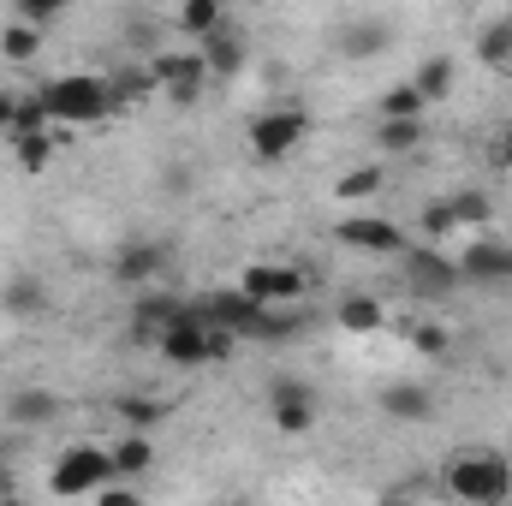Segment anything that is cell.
I'll return each instance as SVG.
<instances>
[{
  "mask_svg": "<svg viewBox=\"0 0 512 506\" xmlns=\"http://www.w3.org/2000/svg\"><path fill=\"white\" fill-rule=\"evenodd\" d=\"M36 102H42V114H48L54 126H90V120H102V114L114 108V90H108V78L66 72V78L42 84V90H36Z\"/></svg>",
  "mask_w": 512,
  "mask_h": 506,
  "instance_id": "1",
  "label": "cell"
},
{
  "mask_svg": "<svg viewBox=\"0 0 512 506\" xmlns=\"http://www.w3.org/2000/svg\"><path fill=\"white\" fill-rule=\"evenodd\" d=\"M155 346H161V358H167V364L197 370V364H221V358H233V346H239V340H233V334H221V328H209V322L197 316V304H191V310H185V316L155 340Z\"/></svg>",
  "mask_w": 512,
  "mask_h": 506,
  "instance_id": "2",
  "label": "cell"
},
{
  "mask_svg": "<svg viewBox=\"0 0 512 506\" xmlns=\"http://www.w3.org/2000/svg\"><path fill=\"white\" fill-rule=\"evenodd\" d=\"M447 489L465 506H501L512 489V465L501 453H459L447 459Z\"/></svg>",
  "mask_w": 512,
  "mask_h": 506,
  "instance_id": "3",
  "label": "cell"
},
{
  "mask_svg": "<svg viewBox=\"0 0 512 506\" xmlns=\"http://www.w3.org/2000/svg\"><path fill=\"white\" fill-rule=\"evenodd\" d=\"M54 495H96V489H108L114 483V453L108 447H66L60 459H54Z\"/></svg>",
  "mask_w": 512,
  "mask_h": 506,
  "instance_id": "4",
  "label": "cell"
},
{
  "mask_svg": "<svg viewBox=\"0 0 512 506\" xmlns=\"http://www.w3.org/2000/svg\"><path fill=\"white\" fill-rule=\"evenodd\" d=\"M149 78H155V90H161L167 102L191 108V102L203 96V84H209V66H203L197 48H173V54H161V60L149 66Z\"/></svg>",
  "mask_w": 512,
  "mask_h": 506,
  "instance_id": "5",
  "label": "cell"
},
{
  "mask_svg": "<svg viewBox=\"0 0 512 506\" xmlns=\"http://www.w3.org/2000/svg\"><path fill=\"white\" fill-rule=\"evenodd\" d=\"M304 268H286V262H251L245 274H239V292L262 304V310H274V304H298L304 298Z\"/></svg>",
  "mask_w": 512,
  "mask_h": 506,
  "instance_id": "6",
  "label": "cell"
},
{
  "mask_svg": "<svg viewBox=\"0 0 512 506\" xmlns=\"http://www.w3.org/2000/svg\"><path fill=\"white\" fill-rule=\"evenodd\" d=\"M304 137H310V114H304V108H268V114L251 120V149L262 155V161L292 155Z\"/></svg>",
  "mask_w": 512,
  "mask_h": 506,
  "instance_id": "7",
  "label": "cell"
},
{
  "mask_svg": "<svg viewBox=\"0 0 512 506\" xmlns=\"http://www.w3.org/2000/svg\"><path fill=\"white\" fill-rule=\"evenodd\" d=\"M405 280H411V292H423V298H447L465 274H459V262L447 251H405Z\"/></svg>",
  "mask_w": 512,
  "mask_h": 506,
  "instance_id": "8",
  "label": "cell"
},
{
  "mask_svg": "<svg viewBox=\"0 0 512 506\" xmlns=\"http://www.w3.org/2000/svg\"><path fill=\"white\" fill-rule=\"evenodd\" d=\"M334 239H340L346 251H370V256H399V251H405L399 227L382 221V215H352V221H340V227H334Z\"/></svg>",
  "mask_w": 512,
  "mask_h": 506,
  "instance_id": "9",
  "label": "cell"
},
{
  "mask_svg": "<svg viewBox=\"0 0 512 506\" xmlns=\"http://www.w3.org/2000/svg\"><path fill=\"white\" fill-rule=\"evenodd\" d=\"M268 399H274V429H280V435H304V429H316V393H310L304 381L280 376Z\"/></svg>",
  "mask_w": 512,
  "mask_h": 506,
  "instance_id": "10",
  "label": "cell"
},
{
  "mask_svg": "<svg viewBox=\"0 0 512 506\" xmlns=\"http://www.w3.org/2000/svg\"><path fill=\"white\" fill-rule=\"evenodd\" d=\"M459 274L477 286H512V245L507 239H471V251L459 256Z\"/></svg>",
  "mask_w": 512,
  "mask_h": 506,
  "instance_id": "11",
  "label": "cell"
},
{
  "mask_svg": "<svg viewBox=\"0 0 512 506\" xmlns=\"http://www.w3.org/2000/svg\"><path fill=\"white\" fill-rule=\"evenodd\" d=\"M161 268H167V245L161 239H131L126 251L114 256V280L120 286H149V280H161Z\"/></svg>",
  "mask_w": 512,
  "mask_h": 506,
  "instance_id": "12",
  "label": "cell"
},
{
  "mask_svg": "<svg viewBox=\"0 0 512 506\" xmlns=\"http://www.w3.org/2000/svg\"><path fill=\"white\" fill-rule=\"evenodd\" d=\"M185 310H191V304H179L173 292H143V304H137V316H131V334H137V340H161Z\"/></svg>",
  "mask_w": 512,
  "mask_h": 506,
  "instance_id": "13",
  "label": "cell"
},
{
  "mask_svg": "<svg viewBox=\"0 0 512 506\" xmlns=\"http://www.w3.org/2000/svg\"><path fill=\"white\" fill-rule=\"evenodd\" d=\"M382 411L387 417H405V423H423L435 411V393L417 387V381H393V387H382Z\"/></svg>",
  "mask_w": 512,
  "mask_h": 506,
  "instance_id": "14",
  "label": "cell"
},
{
  "mask_svg": "<svg viewBox=\"0 0 512 506\" xmlns=\"http://www.w3.org/2000/svg\"><path fill=\"white\" fill-rule=\"evenodd\" d=\"M197 54H203V66H209V78H233V72H245V36H233V30H215Z\"/></svg>",
  "mask_w": 512,
  "mask_h": 506,
  "instance_id": "15",
  "label": "cell"
},
{
  "mask_svg": "<svg viewBox=\"0 0 512 506\" xmlns=\"http://www.w3.org/2000/svg\"><path fill=\"white\" fill-rule=\"evenodd\" d=\"M6 411H12V423H18V429H42V423H54V417H60V399H54L48 387H18Z\"/></svg>",
  "mask_w": 512,
  "mask_h": 506,
  "instance_id": "16",
  "label": "cell"
},
{
  "mask_svg": "<svg viewBox=\"0 0 512 506\" xmlns=\"http://www.w3.org/2000/svg\"><path fill=\"white\" fill-rule=\"evenodd\" d=\"M42 304H48V292H42L36 274H12V280L0 286V310H6V316H36Z\"/></svg>",
  "mask_w": 512,
  "mask_h": 506,
  "instance_id": "17",
  "label": "cell"
},
{
  "mask_svg": "<svg viewBox=\"0 0 512 506\" xmlns=\"http://www.w3.org/2000/svg\"><path fill=\"white\" fill-rule=\"evenodd\" d=\"M387 36H393V30H387V18H358V24H346V36H340V42H346V54H352V60H370V54H382V48H387Z\"/></svg>",
  "mask_w": 512,
  "mask_h": 506,
  "instance_id": "18",
  "label": "cell"
},
{
  "mask_svg": "<svg viewBox=\"0 0 512 506\" xmlns=\"http://www.w3.org/2000/svg\"><path fill=\"white\" fill-rule=\"evenodd\" d=\"M411 90H417L423 102H441V96L453 90V60H447V54H429V60L417 66V78H411Z\"/></svg>",
  "mask_w": 512,
  "mask_h": 506,
  "instance_id": "19",
  "label": "cell"
},
{
  "mask_svg": "<svg viewBox=\"0 0 512 506\" xmlns=\"http://www.w3.org/2000/svg\"><path fill=\"white\" fill-rule=\"evenodd\" d=\"M340 328H346V334H376V328H382V304L364 298V292H352V298L340 304Z\"/></svg>",
  "mask_w": 512,
  "mask_h": 506,
  "instance_id": "20",
  "label": "cell"
},
{
  "mask_svg": "<svg viewBox=\"0 0 512 506\" xmlns=\"http://www.w3.org/2000/svg\"><path fill=\"white\" fill-rule=\"evenodd\" d=\"M155 465V447L143 441V435H126V441H114V477H143Z\"/></svg>",
  "mask_w": 512,
  "mask_h": 506,
  "instance_id": "21",
  "label": "cell"
},
{
  "mask_svg": "<svg viewBox=\"0 0 512 506\" xmlns=\"http://www.w3.org/2000/svg\"><path fill=\"white\" fill-rule=\"evenodd\" d=\"M114 411H120V423H126V429H155V423L167 417V405H161V399H137V393H120V399H114Z\"/></svg>",
  "mask_w": 512,
  "mask_h": 506,
  "instance_id": "22",
  "label": "cell"
},
{
  "mask_svg": "<svg viewBox=\"0 0 512 506\" xmlns=\"http://www.w3.org/2000/svg\"><path fill=\"white\" fill-rule=\"evenodd\" d=\"M54 131H30V137H12V149H18V167H30V173H42L48 161H54Z\"/></svg>",
  "mask_w": 512,
  "mask_h": 506,
  "instance_id": "23",
  "label": "cell"
},
{
  "mask_svg": "<svg viewBox=\"0 0 512 506\" xmlns=\"http://www.w3.org/2000/svg\"><path fill=\"white\" fill-rule=\"evenodd\" d=\"M447 203H453V221H459V227H489V221H495L489 191H459V197H447Z\"/></svg>",
  "mask_w": 512,
  "mask_h": 506,
  "instance_id": "24",
  "label": "cell"
},
{
  "mask_svg": "<svg viewBox=\"0 0 512 506\" xmlns=\"http://www.w3.org/2000/svg\"><path fill=\"white\" fill-rule=\"evenodd\" d=\"M477 54H483L489 66H507V60H512V18L483 24V36H477Z\"/></svg>",
  "mask_w": 512,
  "mask_h": 506,
  "instance_id": "25",
  "label": "cell"
},
{
  "mask_svg": "<svg viewBox=\"0 0 512 506\" xmlns=\"http://www.w3.org/2000/svg\"><path fill=\"white\" fill-rule=\"evenodd\" d=\"M179 24L209 42V36L221 30V0H191V6H179Z\"/></svg>",
  "mask_w": 512,
  "mask_h": 506,
  "instance_id": "26",
  "label": "cell"
},
{
  "mask_svg": "<svg viewBox=\"0 0 512 506\" xmlns=\"http://www.w3.org/2000/svg\"><path fill=\"white\" fill-rule=\"evenodd\" d=\"M417 227H423V239H453V233H459V221H453V203H447V197H435V203H423V215H417Z\"/></svg>",
  "mask_w": 512,
  "mask_h": 506,
  "instance_id": "27",
  "label": "cell"
},
{
  "mask_svg": "<svg viewBox=\"0 0 512 506\" xmlns=\"http://www.w3.org/2000/svg\"><path fill=\"white\" fill-rule=\"evenodd\" d=\"M382 185H387L382 167H352V173H340V197H346V203H358V197H376Z\"/></svg>",
  "mask_w": 512,
  "mask_h": 506,
  "instance_id": "28",
  "label": "cell"
},
{
  "mask_svg": "<svg viewBox=\"0 0 512 506\" xmlns=\"http://www.w3.org/2000/svg\"><path fill=\"white\" fill-rule=\"evenodd\" d=\"M423 108H429V102H423L411 84H393V90L382 96V120H417Z\"/></svg>",
  "mask_w": 512,
  "mask_h": 506,
  "instance_id": "29",
  "label": "cell"
},
{
  "mask_svg": "<svg viewBox=\"0 0 512 506\" xmlns=\"http://www.w3.org/2000/svg\"><path fill=\"white\" fill-rule=\"evenodd\" d=\"M376 143L393 149V155H399V149H417V143H423V126H417V120H382Z\"/></svg>",
  "mask_w": 512,
  "mask_h": 506,
  "instance_id": "30",
  "label": "cell"
},
{
  "mask_svg": "<svg viewBox=\"0 0 512 506\" xmlns=\"http://www.w3.org/2000/svg\"><path fill=\"white\" fill-rule=\"evenodd\" d=\"M0 54H6V60H30V54H36V30L12 18V24L0 30Z\"/></svg>",
  "mask_w": 512,
  "mask_h": 506,
  "instance_id": "31",
  "label": "cell"
},
{
  "mask_svg": "<svg viewBox=\"0 0 512 506\" xmlns=\"http://www.w3.org/2000/svg\"><path fill=\"white\" fill-rule=\"evenodd\" d=\"M54 18H60V0H18V24L42 30V24H54Z\"/></svg>",
  "mask_w": 512,
  "mask_h": 506,
  "instance_id": "32",
  "label": "cell"
},
{
  "mask_svg": "<svg viewBox=\"0 0 512 506\" xmlns=\"http://www.w3.org/2000/svg\"><path fill=\"white\" fill-rule=\"evenodd\" d=\"M411 346H417L423 358H447V334H441L435 322H423V328H411Z\"/></svg>",
  "mask_w": 512,
  "mask_h": 506,
  "instance_id": "33",
  "label": "cell"
},
{
  "mask_svg": "<svg viewBox=\"0 0 512 506\" xmlns=\"http://www.w3.org/2000/svg\"><path fill=\"white\" fill-rule=\"evenodd\" d=\"M489 161H495V167H512V126L489 137Z\"/></svg>",
  "mask_w": 512,
  "mask_h": 506,
  "instance_id": "34",
  "label": "cell"
},
{
  "mask_svg": "<svg viewBox=\"0 0 512 506\" xmlns=\"http://www.w3.org/2000/svg\"><path fill=\"white\" fill-rule=\"evenodd\" d=\"M96 506H143V501H137V489H114V483H108V489L96 495Z\"/></svg>",
  "mask_w": 512,
  "mask_h": 506,
  "instance_id": "35",
  "label": "cell"
},
{
  "mask_svg": "<svg viewBox=\"0 0 512 506\" xmlns=\"http://www.w3.org/2000/svg\"><path fill=\"white\" fill-rule=\"evenodd\" d=\"M12 126H18V96H12V90H0V131L12 137Z\"/></svg>",
  "mask_w": 512,
  "mask_h": 506,
  "instance_id": "36",
  "label": "cell"
}]
</instances>
